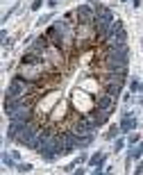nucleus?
Here are the masks:
<instances>
[{"instance_id":"nucleus-1","label":"nucleus","mask_w":143,"mask_h":175,"mask_svg":"<svg viewBox=\"0 0 143 175\" xmlns=\"http://www.w3.org/2000/svg\"><path fill=\"white\" fill-rule=\"evenodd\" d=\"M116 100L118 98H114V96H109L107 91H100L96 96V107H100V109H104V111H114V107H116Z\"/></svg>"},{"instance_id":"nucleus-2","label":"nucleus","mask_w":143,"mask_h":175,"mask_svg":"<svg viewBox=\"0 0 143 175\" xmlns=\"http://www.w3.org/2000/svg\"><path fill=\"white\" fill-rule=\"evenodd\" d=\"M132 127H136V121H134V116H132L130 111H125L123 121H120V132H130Z\"/></svg>"},{"instance_id":"nucleus-3","label":"nucleus","mask_w":143,"mask_h":175,"mask_svg":"<svg viewBox=\"0 0 143 175\" xmlns=\"http://www.w3.org/2000/svg\"><path fill=\"white\" fill-rule=\"evenodd\" d=\"M141 155H143V143H141V146H136V148L130 152V159H139Z\"/></svg>"},{"instance_id":"nucleus-4","label":"nucleus","mask_w":143,"mask_h":175,"mask_svg":"<svg viewBox=\"0 0 143 175\" xmlns=\"http://www.w3.org/2000/svg\"><path fill=\"white\" fill-rule=\"evenodd\" d=\"M141 89V82L139 80H132V84H130V91H139Z\"/></svg>"},{"instance_id":"nucleus-5","label":"nucleus","mask_w":143,"mask_h":175,"mask_svg":"<svg viewBox=\"0 0 143 175\" xmlns=\"http://www.w3.org/2000/svg\"><path fill=\"white\" fill-rule=\"evenodd\" d=\"M123 146H125V141H123V139H118L116 146H114V150H123Z\"/></svg>"},{"instance_id":"nucleus-6","label":"nucleus","mask_w":143,"mask_h":175,"mask_svg":"<svg viewBox=\"0 0 143 175\" xmlns=\"http://www.w3.org/2000/svg\"><path fill=\"white\" fill-rule=\"evenodd\" d=\"M118 130H120V127H114V130H109V132H107V136H109V139H114V136L118 134Z\"/></svg>"},{"instance_id":"nucleus-7","label":"nucleus","mask_w":143,"mask_h":175,"mask_svg":"<svg viewBox=\"0 0 143 175\" xmlns=\"http://www.w3.org/2000/svg\"><path fill=\"white\" fill-rule=\"evenodd\" d=\"M41 2H43V0H34V2H32V9H39Z\"/></svg>"},{"instance_id":"nucleus-8","label":"nucleus","mask_w":143,"mask_h":175,"mask_svg":"<svg viewBox=\"0 0 143 175\" xmlns=\"http://www.w3.org/2000/svg\"><path fill=\"white\" fill-rule=\"evenodd\" d=\"M134 175H143V166H141V164H139V166H136V171H134Z\"/></svg>"},{"instance_id":"nucleus-9","label":"nucleus","mask_w":143,"mask_h":175,"mask_svg":"<svg viewBox=\"0 0 143 175\" xmlns=\"http://www.w3.org/2000/svg\"><path fill=\"white\" fill-rule=\"evenodd\" d=\"M134 7H141V0H134Z\"/></svg>"}]
</instances>
